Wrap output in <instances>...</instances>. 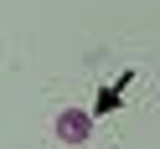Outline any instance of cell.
<instances>
[{
  "instance_id": "6da1fadb",
  "label": "cell",
  "mask_w": 160,
  "mask_h": 149,
  "mask_svg": "<svg viewBox=\"0 0 160 149\" xmlns=\"http://www.w3.org/2000/svg\"><path fill=\"white\" fill-rule=\"evenodd\" d=\"M88 134H93V118H88L83 108H62V113H57V139H62V144H83Z\"/></svg>"
}]
</instances>
